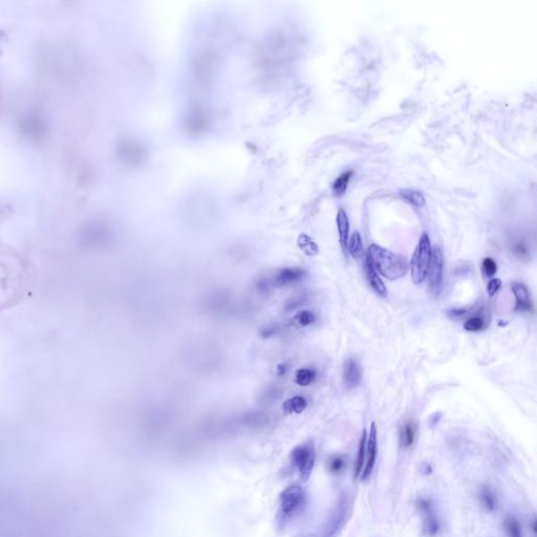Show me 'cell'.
Segmentation results:
<instances>
[{
	"label": "cell",
	"instance_id": "22",
	"mask_svg": "<svg viewBox=\"0 0 537 537\" xmlns=\"http://www.w3.org/2000/svg\"><path fill=\"white\" fill-rule=\"evenodd\" d=\"M504 528L508 537H521V527L515 518H507L504 521Z\"/></svg>",
	"mask_w": 537,
	"mask_h": 537
},
{
	"label": "cell",
	"instance_id": "7",
	"mask_svg": "<svg viewBox=\"0 0 537 537\" xmlns=\"http://www.w3.org/2000/svg\"><path fill=\"white\" fill-rule=\"evenodd\" d=\"M343 382L349 389L356 388L362 381V368L355 358H349L343 364Z\"/></svg>",
	"mask_w": 537,
	"mask_h": 537
},
{
	"label": "cell",
	"instance_id": "9",
	"mask_svg": "<svg viewBox=\"0 0 537 537\" xmlns=\"http://www.w3.org/2000/svg\"><path fill=\"white\" fill-rule=\"evenodd\" d=\"M306 276V271L301 268H284L273 277V285L276 287H287L300 281Z\"/></svg>",
	"mask_w": 537,
	"mask_h": 537
},
{
	"label": "cell",
	"instance_id": "11",
	"mask_svg": "<svg viewBox=\"0 0 537 537\" xmlns=\"http://www.w3.org/2000/svg\"><path fill=\"white\" fill-rule=\"evenodd\" d=\"M337 228H338L339 233V240L340 245L342 248L343 253L345 254L347 251V244H348V236H349V220L346 212L343 209H339L338 213H337Z\"/></svg>",
	"mask_w": 537,
	"mask_h": 537
},
{
	"label": "cell",
	"instance_id": "12",
	"mask_svg": "<svg viewBox=\"0 0 537 537\" xmlns=\"http://www.w3.org/2000/svg\"><path fill=\"white\" fill-rule=\"evenodd\" d=\"M400 195L404 201L412 205L416 208H422L426 204V199L422 192L416 189H403L400 191Z\"/></svg>",
	"mask_w": 537,
	"mask_h": 537
},
{
	"label": "cell",
	"instance_id": "26",
	"mask_svg": "<svg viewBox=\"0 0 537 537\" xmlns=\"http://www.w3.org/2000/svg\"><path fill=\"white\" fill-rule=\"evenodd\" d=\"M481 270L486 277H493L495 273L498 271V266L495 261L490 258L486 257L483 259V264H481Z\"/></svg>",
	"mask_w": 537,
	"mask_h": 537
},
{
	"label": "cell",
	"instance_id": "30",
	"mask_svg": "<svg viewBox=\"0 0 537 537\" xmlns=\"http://www.w3.org/2000/svg\"><path fill=\"white\" fill-rule=\"evenodd\" d=\"M440 417H441V416H440V414H438V415H433V416H432V417L430 418V420H429V421H430V424H431V426H435L436 424H438Z\"/></svg>",
	"mask_w": 537,
	"mask_h": 537
},
{
	"label": "cell",
	"instance_id": "18",
	"mask_svg": "<svg viewBox=\"0 0 537 537\" xmlns=\"http://www.w3.org/2000/svg\"><path fill=\"white\" fill-rule=\"evenodd\" d=\"M424 515V531L428 536H436L439 532V521L433 513V509L423 513Z\"/></svg>",
	"mask_w": 537,
	"mask_h": 537
},
{
	"label": "cell",
	"instance_id": "13",
	"mask_svg": "<svg viewBox=\"0 0 537 537\" xmlns=\"http://www.w3.org/2000/svg\"><path fill=\"white\" fill-rule=\"evenodd\" d=\"M366 440H367V431L366 429H363L362 436L360 438L359 443V449H358L357 460H356V467H355V479H358L361 476L362 467L364 464V460H365V451H366Z\"/></svg>",
	"mask_w": 537,
	"mask_h": 537
},
{
	"label": "cell",
	"instance_id": "23",
	"mask_svg": "<svg viewBox=\"0 0 537 537\" xmlns=\"http://www.w3.org/2000/svg\"><path fill=\"white\" fill-rule=\"evenodd\" d=\"M299 246L302 250H304L307 255L314 256L318 253V247L313 240L307 237V235H301L299 238Z\"/></svg>",
	"mask_w": 537,
	"mask_h": 537
},
{
	"label": "cell",
	"instance_id": "27",
	"mask_svg": "<svg viewBox=\"0 0 537 537\" xmlns=\"http://www.w3.org/2000/svg\"><path fill=\"white\" fill-rule=\"evenodd\" d=\"M513 252L516 256L521 259H527L530 256V251L528 247L525 245V243L521 242H518L514 245Z\"/></svg>",
	"mask_w": 537,
	"mask_h": 537
},
{
	"label": "cell",
	"instance_id": "24",
	"mask_svg": "<svg viewBox=\"0 0 537 537\" xmlns=\"http://www.w3.org/2000/svg\"><path fill=\"white\" fill-rule=\"evenodd\" d=\"M328 469L334 474L343 472V470L345 469V460H344L342 456L332 457L328 462Z\"/></svg>",
	"mask_w": 537,
	"mask_h": 537
},
{
	"label": "cell",
	"instance_id": "20",
	"mask_svg": "<svg viewBox=\"0 0 537 537\" xmlns=\"http://www.w3.org/2000/svg\"><path fill=\"white\" fill-rule=\"evenodd\" d=\"M353 175L352 171H347L342 173L337 180L335 181L333 185V192L336 196H341L345 193L347 185L349 183L350 177Z\"/></svg>",
	"mask_w": 537,
	"mask_h": 537
},
{
	"label": "cell",
	"instance_id": "25",
	"mask_svg": "<svg viewBox=\"0 0 537 537\" xmlns=\"http://www.w3.org/2000/svg\"><path fill=\"white\" fill-rule=\"evenodd\" d=\"M485 327V321L484 319L481 317H472L470 319H468L465 323H464V328L467 330V332H479V330L484 329Z\"/></svg>",
	"mask_w": 537,
	"mask_h": 537
},
{
	"label": "cell",
	"instance_id": "3",
	"mask_svg": "<svg viewBox=\"0 0 537 537\" xmlns=\"http://www.w3.org/2000/svg\"><path fill=\"white\" fill-rule=\"evenodd\" d=\"M316 453L312 442H307L296 446L291 452V462L299 472V476L304 481H307L311 477L315 466Z\"/></svg>",
	"mask_w": 537,
	"mask_h": 537
},
{
	"label": "cell",
	"instance_id": "4",
	"mask_svg": "<svg viewBox=\"0 0 537 537\" xmlns=\"http://www.w3.org/2000/svg\"><path fill=\"white\" fill-rule=\"evenodd\" d=\"M444 255L443 251L439 246H436L431 252V260L428 268V281L430 293L439 297L442 292L443 287V275H444Z\"/></svg>",
	"mask_w": 537,
	"mask_h": 537
},
{
	"label": "cell",
	"instance_id": "14",
	"mask_svg": "<svg viewBox=\"0 0 537 537\" xmlns=\"http://www.w3.org/2000/svg\"><path fill=\"white\" fill-rule=\"evenodd\" d=\"M347 250H348L350 255H352L356 259L362 258L364 256L362 237L360 235V233L358 231H355L353 233V235L350 236V238L348 240V244H347Z\"/></svg>",
	"mask_w": 537,
	"mask_h": 537
},
{
	"label": "cell",
	"instance_id": "5",
	"mask_svg": "<svg viewBox=\"0 0 537 537\" xmlns=\"http://www.w3.org/2000/svg\"><path fill=\"white\" fill-rule=\"evenodd\" d=\"M306 499V494L304 489L300 486L293 485L286 488L280 493L279 506L280 513L284 518H291V516L299 510L300 507L304 505Z\"/></svg>",
	"mask_w": 537,
	"mask_h": 537
},
{
	"label": "cell",
	"instance_id": "10",
	"mask_svg": "<svg viewBox=\"0 0 537 537\" xmlns=\"http://www.w3.org/2000/svg\"><path fill=\"white\" fill-rule=\"evenodd\" d=\"M364 270H365L368 284L371 287V288H373L379 296H381V297H386L387 296L386 287L384 286L383 281L378 275V272L375 270L373 265L370 264L367 255H365V260H364Z\"/></svg>",
	"mask_w": 537,
	"mask_h": 537
},
{
	"label": "cell",
	"instance_id": "21",
	"mask_svg": "<svg viewBox=\"0 0 537 537\" xmlns=\"http://www.w3.org/2000/svg\"><path fill=\"white\" fill-rule=\"evenodd\" d=\"M315 320H316L315 314L311 311H307V309L298 312L293 318V321L300 327H306L311 326L315 322Z\"/></svg>",
	"mask_w": 537,
	"mask_h": 537
},
{
	"label": "cell",
	"instance_id": "6",
	"mask_svg": "<svg viewBox=\"0 0 537 537\" xmlns=\"http://www.w3.org/2000/svg\"><path fill=\"white\" fill-rule=\"evenodd\" d=\"M366 464L364 467V470H362L361 479L362 480H366L369 479L371 471H373L376 460H377V452H378V440H377V427L375 423H371L370 429H369V436L366 440Z\"/></svg>",
	"mask_w": 537,
	"mask_h": 537
},
{
	"label": "cell",
	"instance_id": "2",
	"mask_svg": "<svg viewBox=\"0 0 537 537\" xmlns=\"http://www.w3.org/2000/svg\"><path fill=\"white\" fill-rule=\"evenodd\" d=\"M431 252L432 248L429 236L426 233H423L419 239V243L410 261L411 279L414 281V284H422L425 278L427 277L431 260Z\"/></svg>",
	"mask_w": 537,
	"mask_h": 537
},
{
	"label": "cell",
	"instance_id": "15",
	"mask_svg": "<svg viewBox=\"0 0 537 537\" xmlns=\"http://www.w3.org/2000/svg\"><path fill=\"white\" fill-rule=\"evenodd\" d=\"M416 433L417 426L414 422L408 421L404 423L401 429V443L405 448H408V447L414 444L416 440Z\"/></svg>",
	"mask_w": 537,
	"mask_h": 537
},
{
	"label": "cell",
	"instance_id": "1",
	"mask_svg": "<svg viewBox=\"0 0 537 537\" xmlns=\"http://www.w3.org/2000/svg\"><path fill=\"white\" fill-rule=\"evenodd\" d=\"M366 255L375 270L388 280L400 279L408 271L407 259L377 244L369 246Z\"/></svg>",
	"mask_w": 537,
	"mask_h": 537
},
{
	"label": "cell",
	"instance_id": "29",
	"mask_svg": "<svg viewBox=\"0 0 537 537\" xmlns=\"http://www.w3.org/2000/svg\"><path fill=\"white\" fill-rule=\"evenodd\" d=\"M468 312H469V309L468 308H454V309H450L448 312V315L450 317L457 318V317H463V316L468 314Z\"/></svg>",
	"mask_w": 537,
	"mask_h": 537
},
{
	"label": "cell",
	"instance_id": "19",
	"mask_svg": "<svg viewBox=\"0 0 537 537\" xmlns=\"http://www.w3.org/2000/svg\"><path fill=\"white\" fill-rule=\"evenodd\" d=\"M315 379L316 373L311 368H300L296 371L295 381L300 386H307L315 381Z\"/></svg>",
	"mask_w": 537,
	"mask_h": 537
},
{
	"label": "cell",
	"instance_id": "31",
	"mask_svg": "<svg viewBox=\"0 0 537 537\" xmlns=\"http://www.w3.org/2000/svg\"><path fill=\"white\" fill-rule=\"evenodd\" d=\"M532 528H533V531L534 533H536V520L533 519V522H532Z\"/></svg>",
	"mask_w": 537,
	"mask_h": 537
},
{
	"label": "cell",
	"instance_id": "16",
	"mask_svg": "<svg viewBox=\"0 0 537 537\" xmlns=\"http://www.w3.org/2000/svg\"><path fill=\"white\" fill-rule=\"evenodd\" d=\"M479 499L481 505L486 509L487 511L492 512L497 508V498L488 486H483L480 488L479 491Z\"/></svg>",
	"mask_w": 537,
	"mask_h": 537
},
{
	"label": "cell",
	"instance_id": "28",
	"mask_svg": "<svg viewBox=\"0 0 537 537\" xmlns=\"http://www.w3.org/2000/svg\"><path fill=\"white\" fill-rule=\"evenodd\" d=\"M501 287V280L499 278H493L488 282L487 285V292L489 297H493V296L498 293Z\"/></svg>",
	"mask_w": 537,
	"mask_h": 537
},
{
	"label": "cell",
	"instance_id": "8",
	"mask_svg": "<svg viewBox=\"0 0 537 537\" xmlns=\"http://www.w3.org/2000/svg\"><path fill=\"white\" fill-rule=\"evenodd\" d=\"M512 292L516 298L515 311L520 313H533V304L530 298V294L527 287L518 281H513L511 284Z\"/></svg>",
	"mask_w": 537,
	"mask_h": 537
},
{
	"label": "cell",
	"instance_id": "17",
	"mask_svg": "<svg viewBox=\"0 0 537 537\" xmlns=\"http://www.w3.org/2000/svg\"><path fill=\"white\" fill-rule=\"evenodd\" d=\"M307 406V402L304 397L296 396L291 398L284 404V408L288 414H301Z\"/></svg>",
	"mask_w": 537,
	"mask_h": 537
}]
</instances>
